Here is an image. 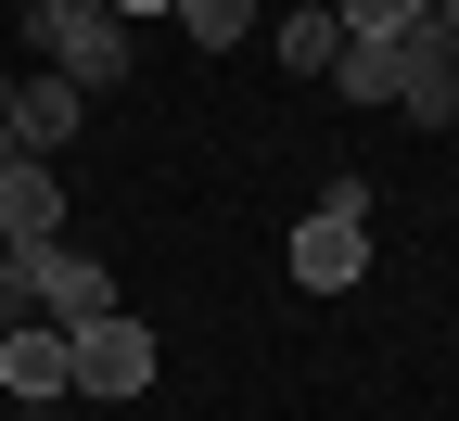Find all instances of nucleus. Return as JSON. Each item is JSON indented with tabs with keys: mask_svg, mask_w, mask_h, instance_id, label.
I'll list each match as a JSON object with an SVG mask.
<instances>
[{
	"mask_svg": "<svg viewBox=\"0 0 459 421\" xmlns=\"http://www.w3.org/2000/svg\"><path fill=\"white\" fill-rule=\"evenodd\" d=\"M26 51L51 77H77V90H115L141 65V39H128V13L115 0H26Z\"/></svg>",
	"mask_w": 459,
	"mask_h": 421,
	"instance_id": "obj_1",
	"label": "nucleus"
},
{
	"mask_svg": "<svg viewBox=\"0 0 459 421\" xmlns=\"http://www.w3.org/2000/svg\"><path fill=\"white\" fill-rule=\"evenodd\" d=\"M281 268H294V294H358L370 281V179H332L319 217H294Z\"/></svg>",
	"mask_w": 459,
	"mask_h": 421,
	"instance_id": "obj_2",
	"label": "nucleus"
},
{
	"mask_svg": "<svg viewBox=\"0 0 459 421\" xmlns=\"http://www.w3.org/2000/svg\"><path fill=\"white\" fill-rule=\"evenodd\" d=\"M26 294H39V320H51V332H77V320H102V307H115V268H102V256H77L65 230H51V243H26Z\"/></svg>",
	"mask_w": 459,
	"mask_h": 421,
	"instance_id": "obj_3",
	"label": "nucleus"
},
{
	"mask_svg": "<svg viewBox=\"0 0 459 421\" xmlns=\"http://www.w3.org/2000/svg\"><path fill=\"white\" fill-rule=\"evenodd\" d=\"M395 115H409V128H459V39L434 13L395 39Z\"/></svg>",
	"mask_w": 459,
	"mask_h": 421,
	"instance_id": "obj_4",
	"label": "nucleus"
},
{
	"mask_svg": "<svg viewBox=\"0 0 459 421\" xmlns=\"http://www.w3.org/2000/svg\"><path fill=\"white\" fill-rule=\"evenodd\" d=\"M65 357H77V396H141V383H153V332H141V320H115V307L77 320Z\"/></svg>",
	"mask_w": 459,
	"mask_h": 421,
	"instance_id": "obj_5",
	"label": "nucleus"
},
{
	"mask_svg": "<svg viewBox=\"0 0 459 421\" xmlns=\"http://www.w3.org/2000/svg\"><path fill=\"white\" fill-rule=\"evenodd\" d=\"M77 115H90V90L39 65V77H13V102H0V128H13V153H39V166H51V153L77 141Z\"/></svg>",
	"mask_w": 459,
	"mask_h": 421,
	"instance_id": "obj_6",
	"label": "nucleus"
},
{
	"mask_svg": "<svg viewBox=\"0 0 459 421\" xmlns=\"http://www.w3.org/2000/svg\"><path fill=\"white\" fill-rule=\"evenodd\" d=\"M65 230V179H51L39 153H0V256H26Z\"/></svg>",
	"mask_w": 459,
	"mask_h": 421,
	"instance_id": "obj_7",
	"label": "nucleus"
},
{
	"mask_svg": "<svg viewBox=\"0 0 459 421\" xmlns=\"http://www.w3.org/2000/svg\"><path fill=\"white\" fill-rule=\"evenodd\" d=\"M77 383V357H65V332H51V320H26V332H0V396H65Z\"/></svg>",
	"mask_w": 459,
	"mask_h": 421,
	"instance_id": "obj_8",
	"label": "nucleus"
},
{
	"mask_svg": "<svg viewBox=\"0 0 459 421\" xmlns=\"http://www.w3.org/2000/svg\"><path fill=\"white\" fill-rule=\"evenodd\" d=\"M281 65H294V77H332V65H344V26H332V0H294V13H281Z\"/></svg>",
	"mask_w": 459,
	"mask_h": 421,
	"instance_id": "obj_9",
	"label": "nucleus"
},
{
	"mask_svg": "<svg viewBox=\"0 0 459 421\" xmlns=\"http://www.w3.org/2000/svg\"><path fill=\"white\" fill-rule=\"evenodd\" d=\"M332 90H344V102H383V115H395V39H344Z\"/></svg>",
	"mask_w": 459,
	"mask_h": 421,
	"instance_id": "obj_10",
	"label": "nucleus"
},
{
	"mask_svg": "<svg viewBox=\"0 0 459 421\" xmlns=\"http://www.w3.org/2000/svg\"><path fill=\"white\" fill-rule=\"evenodd\" d=\"M332 26H344V39H409L421 0H332Z\"/></svg>",
	"mask_w": 459,
	"mask_h": 421,
	"instance_id": "obj_11",
	"label": "nucleus"
},
{
	"mask_svg": "<svg viewBox=\"0 0 459 421\" xmlns=\"http://www.w3.org/2000/svg\"><path fill=\"white\" fill-rule=\"evenodd\" d=\"M179 26H192V51H230L255 26V0H179Z\"/></svg>",
	"mask_w": 459,
	"mask_h": 421,
	"instance_id": "obj_12",
	"label": "nucleus"
},
{
	"mask_svg": "<svg viewBox=\"0 0 459 421\" xmlns=\"http://www.w3.org/2000/svg\"><path fill=\"white\" fill-rule=\"evenodd\" d=\"M39 320V294H26V256H0V332H26Z\"/></svg>",
	"mask_w": 459,
	"mask_h": 421,
	"instance_id": "obj_13",
	"label": "nucleus"
},
{
	"mask_svg": "<svg viewBox=\"0 0 459 421\" xmlns=\"http://www.w3.org/2000/svg\"><path fill=\"white\" fill-rule=\"evenodd\" d=\"M421 13H434V26H446V39H459V0H421Z\"/></svg>",
	"mask_w": 459,
	"mask_h": 421,
	"instance_id": "obj_14",
	"label": "nucleus"
},
{
	"mask_svg": "<svg viewBox=\"0 0 459 421\" xmlns=\"http://www.w3.org/2000/svg\"><path fill=\"white\" fill-rule=\"evenodd\" d=\"M115 13H179V0H115Z\"/></svg>",
	"mask_w": 459,
	"mask_h": 421,
	"instance_id": "obj_15",
	"label": "nucleus"
}]
</instances>
